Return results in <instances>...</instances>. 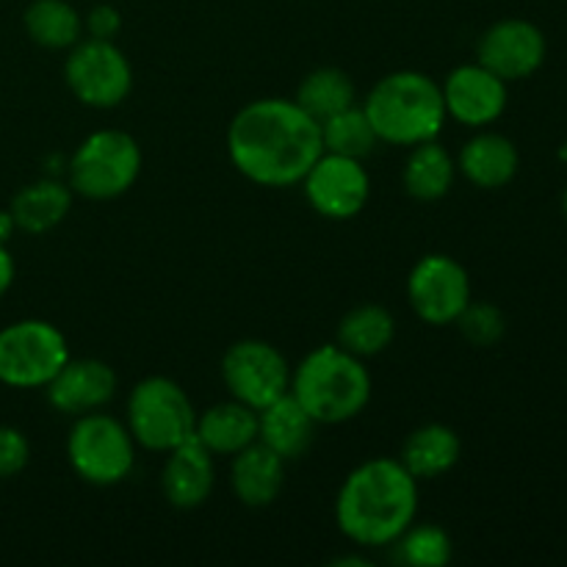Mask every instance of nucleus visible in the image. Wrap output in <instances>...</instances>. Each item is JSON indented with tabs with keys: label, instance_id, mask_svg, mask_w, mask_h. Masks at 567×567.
I'll use <instances>...</instances> for the list:
<instances>
[{
	"label": "nucleus",
	"instance_id": "1",
	"mask_svg": "<svg viewBox=\"0 0 567 567\" xmlns=\"http://www.w3.org/2000/svg\"><path fill=\"white\" fill-rule=\"evenodd\" d=\"M225 144L238 175L264 188L299 186L324 153L319 122L282 97L244 105L227 125Z\"/></svg>",
	"mask_w": 567,
	"mask_h": 567
},
{
	"label": "nucleus",
	"instance_id": "2",
	"mask_svg": "<svg viewBox=\"0 0 567 567\" xmlns=\"http://www.w3.org/2000/svg\"><path fill=\"white\" fill-rule=\"evenodd\" d=\"M419 515V480L399 460L374 457L349 471L336 496V524L360 548L393 546Z\"/></svg>",
	"mask_w": 567,
	"mask_h": 567
},
{
	"label": "nucleus",
	"instance_id": "3",
	"mask_svg": "<svg viewBox=\"0 0 567 567\" xmlns=\"http://www.w3.org/2000/svg\"><path fill=\"white\" fill-rule=\"evenodd\" d=\"M291 393L319 426L358 419L371 402V374L358 354L324 343L299 360L291 371Z\"/></svg>",
	"mask_w": 567,
	"mask_h": 567
},
{
	"label": "nucleus",
	"instance_id": "4",
	"mask_svg": "<svg viewBox=\"0 0 567 567\" xmlns=\"http://www.w3.org/2000/svg\"><path fill=\"white\" fill-rule=\"evenodd\" d=\"M363 111L380 142L396 147L432 142L441 136L449 120L441 83L415 70H399L380 78L365 97Z\"/></svg>",
	"mask_w": 567,
	"mask_h": 567
},
{
	"label": "nucleus",
	"instance_id": "5",
	"mask_svg": "<svg viewBox=\"0 0 567 567\" xmlns=\"http://www.w3.org/2000/svg\"><path fill=\"white\" fill-rule=\"evenodd\" d=\"M144 155L127 131L105 127L83 138L66 164V186L92 203H111L136 186Z\"/></svg>",
	"mask_w": 567,
	"mask_h": 567
},
{
	"label": "nucleus",
	"instance_id": "6",
	"mask_svg": "<svg viewBox=\"0 0 567 567\" xmlns=\"http://www.w3.org/2000/svg\"><path fill=\"white\" fill-rule=\"evenodd\" d=\"M127 430L136 446L155 454H169L181 443L192 441L197 426L188 393L169 377H144L127 396Z\"/></svg>",
	"mask_w": 567,
	"mask_h": 567
},
{
	"label": "nucleus",
	"instance_id": "7",
	"mask_svg": "<svg viewBox=\"0 0 567 567\" xmlns=\"http://www.w3.org/2000/svg\"><path fill=\"white\" fill-rule=\"evenodd\" d=\"M66 460L75 476L94 487L122 485L136 465V441L127 424L109 413L78 415L66 435Z\"/></svg>",
	"mask_w": 567,
	"mask_h": 567
},
{
	"label": "nucleus",
	"instance_id": "8",
	"mask_svg": "<svg viewBox=\"0 0 567 567\" xmlns=\"http://www.w3.org/2000/svg\"><path fill=\"white\" fill-rule=\"evenodd\" d=\"M70 358L66 336L44 319H20L0 330V385L6 388H44Z\"/></svg>",
	"mask_w": 567,
	"mask_h": 567
},
{
	"label": "nucleus",
	"instance_id": "9",
	"mask_svg": "<svg viewBox=\"0 0 567 567\" xmlns=\"http://www.w3.org/2000/svg\"><path fill=\"white\" fill-rule=\"evenodd\" d=\"M66 89L86 109L109 111L127 100L133 89L131 59L116 42L83 37L64 59Z\"/></svg>",
	"mask_w": 567,
	"mask_h": 567
},
{
	"label": "nucleus",
	"instance_id": "10",
	"mask_svg": "<svg viewBox=\"0 0 567 567\" xmlns=\"http://www.w3.org/2000/svg\"><path fill=\"white\" fill-rule=\"evenodd\" d=\"M221 382L230 399L264 410L291 391V365L269 341L244 338L221 354Z\"/></svg>",
	"mask_w": 567,
	"mask_h": 567
},
{
	"label": "nucleus",
	"instance_id": "11",
	"mask_svg": "<svg viewBox=\"0 0 567 567\" xmlns=\"http://www.w3.org/2000/svg\"><path fill=\"white\" fill-rule=\"evenodd\" d=\"M468 269L443 252L424 255L408 275V302L430 327H449L471 302Z\"/></svg>",
	"mask_w": 567,
	"mask_h": 567
},
{
	"label": "nucleus",
	"instance_id": "12",
	"mask_svg": "<svg viewBox=\"0 0 567 567\" xmlns=\"http://www.w3.org/2000/svg\"><path fill=\"white\" fill-rule=\"evenodd\" d=\"M299 186L310 208L330 221L354 219L371 199V177L363 161L336 153H321Z\"/></svg>",
	"mask_w": 567,
	"mask_h": 567
},
{
	"label": "nucleus",
	"instance_id": "13",
	"mask_svg": "<svg viewBox=\"0 0 567 567\" xmlns=\"http://www.w3.org/2000/svg\"><path fill=\"white\" fill-rule=\"evenodd\" d=\"M548 55V39L537 22L524 17H504L493 22L476 44V61L496 72L502 81H526Z\"/></svg>",
	"mask_w": 567,
	"mask_h": 567
},
{
	"label": "nucleus",
	"instance_id": "14",
	"mask_svg": "<svg viewBox=\"0 0 567 567\" xmlns=\"http://www.w3.org/2000/svg\"><path fill=\"white\" fill-rule=\"evenodd\" d=\"M441 92L446 114L457 120L460 125L474 127V131H482V127L502 120L509 103L507 81H502L496 72L482 66L480 61L454 66L446 81L441 83Z\"/></svg>",
	"mask_w": 567,
	"mask_h": 567
},
{
	"label": "nucleus",
	"instance_id": "15",
	"mask_svg": "<svg viewBox=\"0 0 567 567\" xmlns=\"http://www.w3.org/2000/svg\"><path fill=\"white\" fill-rule=\"evenodd\" d=\"M114 369L97 358H70L61 365L59 374L44 385L48 402L55 413H64L78 419V415L97 413L111 399L116 396Z\"/></svg>",
	"mask_w": 567,
	"mask_h": 567
},
{
	"label": "nucleus",
	"instance_id": "16",
	"mask_svg": "<svg viewBox=\"0 0 567 567\" xmlns=\"http://www.w3.org/2000/svg\"><path fill=\"white\" fill-rule=\"evenodd\" d=\"M214 454L192 437L166 454L161 471V493L175 509H197L210 498L216 487Z\"/></svg>",
	"mask_w": 567,
	"mask_h": 567
},
{
	"label": "nucleus",
	"instance_id": "17",
	"mask_svg": "<svg viewBox=\"0 0 567 567\" xmlns=\"http://www.w3.org/2000/svg\"><path fill=\"white\" fill-rule=\"evenodd\" d=\"M520 169V153L513 138L496 131H480L463 144L457 155V175L471 186L496 192L509 186Z\"/></svg>",
	"mask_w": 567,
	"mask_h": 567
},
{
	"label": "nucleus",
	"instance_id": "18",
	"mask_svg": "<svg viewBox=\"0 0 567 567\" xmlns=\"http://www.w3.org/2000/svg\"><path fill=\"white\" fill-rule=\"evenodd\" d=\"M282 487H286V460L277 457L264 443L255 441L233 454L230 491L244 507H271L280 498Z\"/></svg>",
	"mask_w": 567,
	"mask_h": 567
},
{
	"label": "nucleus",
	"instance_id": "19",
	"mask_svg": "<svg viewBox=\"0 0 567 567\" xmlns=\"http://www.w3.org/2000/svg\"><path fill=\"white\" fill-rule=\"evenodd\" d=\"M316 430L319 424L313 421V415L291 393L271 402L269 408L258 410V441L286 463L299 460L313 446Z\"/></svg>",
	"mask_w": 567,
	"mask_h": 567
},
{
	"label": "nucleus",
	"instance_id": "20",
	"mask_svg": "<svg viewBox=\"0 0 567 567\" xmlns=\"http://www.w3.org/2000/svg\"><path fill=\"white\" fill-rule=\"evenodd\" d=\"M194 437L208 449L214 457H233L249 443L258 441V410L236 402H219L197 413Z\"/></svg>",
	"mask_w": 567,
	"mask_h": 567
},
{
	"label": "nucleus",
	"instance_id": "21",
	"mask_svg": "<svg viewBox=\"0 0 567 567\" xmlns=\"http://www.w3.org/2000/svg\"><path fill=\"white\" fill-rule=\"evenodd\" d=\"M72 197H75L72 188L55 177L28 183L11 197L9 205L17 230L28 233V236H44V233L55 230L70 214Z\"/></svg>",
	"mask_w": 567,
	"mask_h": 567
},
{
	"label": "nucleus",
	"instance_id": "22",
	"mask_svg": "<svg viewBox=\"0 0 567 567\" xmlns=\"http://www.w3.org/2000/svg\"><path fill=\"white\" fill-rule=\"evenodd\" d=\"M463 454V441L457 432L446 424H424L408 435L402 443L399 463L410 471L415 480H437L446 476Z\"/></svg>",
	"mask_w": 567,
	"mask_h": 567
},
{
	"label": "nucleus",
	"instance_id": "23",
	"mask_svg": "<svg viewBox=\"0 0 567 567\" xmlns=\"http://www.w3.org/2000/svg\"><path fill=\"white\" fill-rule=\"evenodd\" d=\"M454 181H457V158L437 138L410 147L402 172L404 192L410 197L419 203H437L452 192Z\"/></svg>",
	"mask_w": 567,
	"mask_h": 567
},
{
	"label": "nucleus",
	"instance_id": "24",
	"mask_svg": "<svg viewBox=\"0 0 567 567\" xmlns=\"http://www.w3.org/2000/svg\"><path fill=\"white\" fill-rule=\"evenodd\" d=\"M22 25L28 39L44 50H70L83 39V14L70 0H31Z\"/></svg>",
	"mask_w": 567,
	"mask_h": 567
},
{
	"label": "nucleus",
	"instance_id": "25",
	"mask_svg": "<svg viewBox=\"0 0 567 567\" xmlns=\"http://www.w3.org/2000/svg\"><path fill=\"white\" fill-rule=\"evenodd\" d=\"M396 338V319L382 305H358L338 324V347L358 354L360 360L377 358Z\"/></svg>",
	"mask_w": 567,
	"mask_h": 567
},
{
	"label": "nucleus",
	"instance_id": "26",
	"mask_svg": "<svg viewBox=\"0 0 567 567\" xmlns=\"http://www.w3.org/2000/svg\"><path fill=\"white\" fill-rule=\"evenodd\" d=\"M293 100L321 125L332 114L354 105V83L338 66H319L299 81Z\"/></svg>",
	"mask_w": 567,
	"mask_h": 567
},
{
	"label": "nucleus",
	"instance_id": "27",
	"mask_svg": "<svg viewBox=\"0 0 567 567\" xmlns=\"http://www.w3.org/2000/svg\"><path fill=\"white\" fill-rule=\"evenodd\" d=\"M321 144H324V153L363 161L374 153L380 136H377L363 105H349V109L338 111L330 120L321 122Z\"/></svg>",
	"mask_w": 567,
	"mask_h": 567
},
{
	"label": "nucleus",
	"instance_id": "28",
	"mask_svg": "<svg viewBox=\"0 0 567 567\" xmlns=\"http://www.w3.org/2000/svg\"><path fill=\"white\" fill-rule=\"evenodd\" d=\"M393 546L399 563L410 567H443L454 557L452 537L437 524H413Z\"/></svg>",
	"mask_w": 567,
	"mask_h": 567
},
{
	"label": "nucleus",
	"instance_id": "29",
	"mask_svg": "<svg viewBox=\"0 0 567 567\" xmlns=\"http://www.w3.org/2000/svg\"><path fill=\"white\" fill-rule=\"evenodd\" d=\"M454 324L460 327V332H463V338L471 347L480 349L496 347L504 338V332H507V319H504L502 310L493 302H474V299H471L468 308L460 313Z\"/></svg>",
	"mask_w": 567,
	"mask_h": 567
},
{
	"label": "nucleus",
	"instance_id": "30",
	"mask_svg": "<svg viewBox=\"0 0 567 567\" xmlns=\"http://www.w3.org/2000/svg\"><path fill=\"white\" fill-rule=\"evenodd\" d=\"M31 460V443L17 426L0 424V480L22 474Z\"/></svg>",
	"mask_w": 567,
	"mask_h": 567
},
{
	"label": "nucleus",
	"instance_id": "31",
	"mask_svg": "<svg viewBox=\"0 0 567 567\" xmlns=\"http://www.w3.org/2000/svg\"><path fill=\"white\" fill-rule=\"evenodd\" d=\"M122 31V14L116 6L111 3H97L94 9H89V14L83 17V37L92 39H105V42H114Z\"/></svg>",
	"mask_w": 567,
	"mask_h": 567
},
{
	"label": "nucleus",
	"instance_id": "32",
	"mask_svg": "<svg viewBox=\"0 0 567 567\" xmlns=\"http://www.w3.org/2000/svg\"><path fill=\"white\" fill-rule=\"evenodd\" d=\"M14 275H17L14 258H11V252L6 244H0V297H6V293H9L11 282H14Z\"/></svg>",
	"mask_w": 567,
	"mask_h": 567
},
{
	"label": "nucleus",
	"instance_id": "33",
	"mask_svg": "<svg viewBox=\"0 0 567 567\" xmlns=\"http://www.w3.org/2000/svg\"><path fill=\"white\" fill-rule=\"evenodd\" d=\"M17 233V221L9 208H0V244H9L11 236Z\"/></svg>",
	"mask_w": 567,
	"mask_h": 567
},
{
	"label": "nucleus",
	"instance_id": "34",
	"mask_svg": "<svg viewBox=\"0 0 567 567\" xmlns=\"http://www.w3.org/2000/svg\"><path fill=\"white\" fill-rule=\"evenodd\" d=\"M559 161H565V164H567V136H565L563 147H559Z\"/></svg>",
	"mask_w": 567,
	"mask_h": 567
},
{
	"label": "nucleus",
	"instance_id": "35",
	"mask_svg": "<svg viewBox=\"0 0 567 567\" xmlns=\"http://www.w3.org/2000/svg\"><path fill=\"white\" fill-rule=\"evenodd\" d=\"M559 205H563V214H565V219H567V186H565V192H563V199H559Z\"/></svg>",
	"mask_w": 567,
	"mask_h": 567
}]
</instances>
